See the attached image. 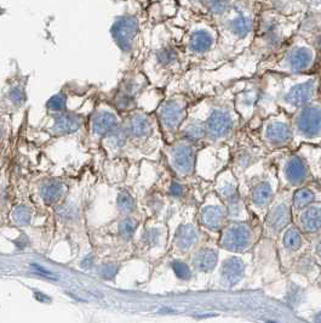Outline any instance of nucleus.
I'll return each mask as SVG.
<instances>
[{
	"label": "nucleus",
	"mask_w": 321,
	"mask_h": 323,
	"mask_svg": "<svg viewBox=\"0 0 321 323\" xmlns=\"http://www.w3.org/2000/svg\"><path fill=\"white\" fill-rule=\"evenodd\" d=\"M69 97H71V92L67 89V86L59 90L57 94L52 95L46 101L45 110L48 114L61 113L65 111H69Z\"/></svg>",
	"instance_id": "nucleus-33"
},
{
	"label": "nucleus",
	"mask_w": 321,
	"mask_h": 323,
	"mask_svg": "<svg viewBox=\"0 0 321 323\" xmlns=\"http://www.w3.org/2000/svg\"><path fill=\"white\" fill-rule=\"evenodd\" d=\"M166 157L169 166L179 179H188L196 173V158L202 145L177 137L171 143H167Z\"/></svg>",
	"instance_id": "nucleus-17"
},
{
	"label": "nucleus",
	"mask_w": 321,
	"mask_h": 323,
	"mask_svg": "<svg viewBox=\"0 0 321 323\" xmlns=\"http://www.w3.org/2000/svg\"><path fill=\"white\" fill-rule=\"evenodd\" d=\"M32 219V211L26 205H19L16 207L12 211V220L13 223L19 225V226H26L31 223Z\"/></svg>",
	"instance_id": "nucleus-35"
},
{
	"label": "nucleus",
	"mask_w": 321,
	"mask_h": 323,
	"mask_svg": "<svg viewBox=\"0 0 321 323\" xmlns=\"http://www.w3.org/2000/svg\"><path fill=\"white\" fill-rule=\"evenodd\" d=\"M213 192L225 203L229 221H251V213L240 191L239 179L234 171L227 167L213 179Z\"/></svg>",
	"instance_id": "nucleus-13"
},
{
	"label": "nucleus",
	"mask_w": 321,
	"mask_h": 323,
	"mask_svg": "<svg viewBox=\"0 0 321 323\" xmlns=\"http://www.w3.org/2000/svg\"><path fill=\"white\" fill-rule=\"evenodd\" d=\"M275 242L280 265L287 272L300 255L309 250L310 245L309 238L293 223L279 235Z\"/></svg>",
	"instance_id": "nucleus-21"
},
{
	"label": "nucleus",
	"mask_w": 321,
	"mask_h": 323,
	"mask_svg": "<svg viewBox=\"0 0 321 323\" xmlns=\"http://www.w3.org/2000/svg\"><path fill=\"white\" fill-rule=\"evenodd\" d=\"M262 87L258 110L255 119L246 128L255 129L260 120L269 114L285 112L293 114L297 110L321 96V79L317 73L309 75H260Z\"/></svg>",
	"instance_id": "nucleus-1"
},
{
	"label": "nucleus",
	"mask_w": 321,
	"mask_h": 323,
	"mask_svg": "<svg viewBox=\"0 0 321 323\" xmlns=\"http://www.w3.org/2000/svg\"><path fill=\"white\" fill-rule=\"evenodd\" d=\"M141 21L135 13H123L110 27V37L123 55L136 53L141 42Z\"/></svg>",
	"instance_id": "nucleus-18"
},
{
	"label": "nucleus",
	"mask_w": 321,
	"mask_h": 323,
	"mask_svg": "<svg viewBox=\"0 0 321 323\" xmlns=\"http://www.w3.org/2000/svg\"><path fill=\"white\" fill-rule=\"evenodd\" d=\"M279 190V181L274 166L263 169L262 173L256 175L250 186L249 204H247L250 213L252 211L257 219L263 220Z\"/></svg>",
	"instance_id": "nucleus-15"
},
{
	"label": "nucleus",
	"mask_w": 321,
	"mask_h": 323,
	"mask_svg": "<svg viewBox=\"0 0 321 323\" xmlns=\"http://www.w3.org/2000/svg\"><path fill=\"white\" fill-rule=\"evenodd\" d=\"M262 8L260 0H228L225 11L213 21L219 33L223 60L234 59L250 48Z\"/></svg>",
	"instance_id": "nucleus-3"
},
{
	"label": "nucleus",
	"mask_w": 321,
	"mask_h": 323,
	"mask_svg": "<svg viewBox=\"0 0 321 323\" xmlns=\"http://www.w3.org/2000/svg\"><path fill=\"white\" fill-rule=\"evenodd\" d=\"M189 13L178 38L189 67H202L223 59L219 52V33L211 19L204 13Z\"/></svg>",
	"instance_id": "nucleus-5"
},
{
	"label": "nucleus",
	"mask_w": 321,
	"mask_h": 323,
	"mask_svg": "<svg viewBox=\"0 0 321 323\" xmlns=\"http://www.w3.org/2000/svg\"><path fill=\"white\" fill-rule=\"evenodd\" d=\"M293 224L306 235L313 237L321 234V201H315L293 214Z\"/></svg>",
	"instance_id": "nucleus-27"
},
{
	"label": "nucleus",
	"mask_w": 321,
	"mask_h": 323,
	"mask_svg": "<svg viewBox=\"0 0 321 323\" xmlns=\"http://www.w3.org/2000/svg\"><path fill=\"white\" fill-rule=\"evenodd\" d=\"M183 9L189 10V11L203 13V5L205 0H178Z\"/></svg>",
	"instance_id": "nucleus-40"
},
{
	"label": "nucleus",
	"mask_w": 321,
	"mask_h": 323,
	"mask_svg": "<svg viewBox=\"0 0 321 323\" xmlns=\"http://www.w3.org/2000/svg\"><path fill=\"white\" fill-rule=\"evenodd\" d=\"M123 125L128 131L130 141L146 143L160 133L153 111L137 109L123 116Z\"/></svg>",
	"instance_id": "nucleus-22"
},
{
	"label": "nucleus",
	"mask_w": 321,
	"mask_h": 323,
	"mask_svg": "<svg viewBox=\"0 0 321 323\" xmlns=\"http://www.w3.org/2000/svg\"><path fill=\"white\" fill-rule=\"evenodd\" d=\"M3 119H5V118L3 116H0V140H2V137L3 135H4V131H5V124Z\"/></svg>",
	"instance_id": "nucleus-44"
},
{
	"label": "nucleus",
	"mask_w": 321,
	"mask_h": 323,
	"mask_svg": "<svg viewBox=\"0 0 321 323\" xmlns=\"http://www.w3.org/2000/svg\"><path fill=\"white\" fill-rule=\"evenodd\" d=\"M138 226V223L132 218H126L124 219L122 223L119 224V234L120 236L125 240H130L133 236Z\"/></svg>",
	"instance_id": "nucleus-36"
},
{
	"label": "nucleus",
	"mask_w": 321,
	"mask_h": 323,
	"mask_svg": "<svg viewBox=\"0 0 321 323\" xmlns=\"http://www.w3.org/2000/svg\"><path fill=\"white\" fill-rule=\"evenodd\" d=\"M229 168L238 176L245 175L250 169L259 164L269 152L260 145L253 133L244 127L230 145Z\"/></svg>",
	"instance_id": "nucleus-12"
},
{
	"label": "nucleus",
	"mask_w": 321,
	"mask_h": 323,
	"mask_svg": "<svg viewBox=\"0 0 321 323\" xmlns=\"http://www.w3.org/2000/svg\"><path fill=\"white\" fill-rule=\"evenodd\" d=\"M28 79L27 76L17 73L6 80L2 99H0V110L5 114L19 112L22 109H25L27 100H28V93H27Z\"/></svg>",
	"instance_id": "nucleus-24"
},
{
	"label": "nucleus",
	"mask_w": 321,
	"mask_h": 323,
	"mask_svg": "<svg viewBox=\"0 0 321 323\" xmlns=\"http://www.w3.org/2000/svg\"><path fill=\"white\" fill-rule=\"evenodd\" d=\"M116 272H118V267H116L115 265L107 264V265H103V266L101 267V270H99V275H101L103 278L110 280V278L114 277V276L116 275Z\"/></svg>",
	"instance_id": "nucleus-41"
},
{
	"label": "nucleus",
	"mask_w": 321,
	"mask_h": 323,
	"mask_svg": "<svg viewBox=\"0 0 321 323\" xmlns=\"http://www.w3.org/2000/svg\"><path fill=\"white\" fill-rule=\"evenodd\" d=\"M193 105L187 94L175 93L164 96L154 110L156 122L160 133L167 143H171L178 137V133L183 123L188 117L189 109Z\"/></svg>",
	"instance_id": "nucleus-8"
},
{
	"label": "nucleus",
	"mask_w": 321,
	"mask_h": 323,
	"mask_svg": "<svg viewBox=\"0 0 321 323\" xmlns=\"http://www.w3.org/2000/svg\"><path fill=\"white\" fill-rule=\"evenodd\" d=\"M320 53L296 33L279 50L257 63L255 76L263 73L279 75H309L315 73Z\"/></svg>",
	"instance_id": "nucleus-6"
},
{
	"label": "nucleus",
	"mask_w": 321,
	"mask_h": 323,
	"mask_svg": "<svg viewBox=\"0 0 321 323\" xmlns=\"http://www.w3.org/2000/svg\"><path fill=\"white\" fill-rule=\"evenodd\" d=\"M63 193V184L57 180H49L45 184H43L40 194L44 200L45 203L51 204L55 203L56 201L59 200V197Z\"/></svg>",
	"instance_id": "nucleus-34"
},
{
	"label": "nucleus",
	"mask_w": 321,
	"mask_h": 323,
	"mask_svg": "<svg viewBox=\"0 0 321 323\" xmlns=\"http://www.w3.org/2000/svg\"><path fill=\"white\" fill-rule=\"evenodd\" d=\"M319 280H320V281H321V275H320V277H319Z\"/></svg>",
	"instance_id": "nucleus-47"
},
{
	"label": "nucleus",
	"mask_w": 321,
	"mask_h": 323,
	"mask_svg": "<svg viewBox=\"0 0 321 323\" xmlns=\"http://www.w3.org/2000/svg\"><path fill=\"white\" fill-rule=\"evenodd\" d=\"M205 236L198 224H183L176 231L175 247L180 253H193L196 248L205 243Z\"/></svg>",
	"instance_id": "nucleus-29"
},
{
	"label": "nucleus",
	"mask_w": 321,
	"mask_h": 323,
	"mask_svg": "<svg viewBox=\"0 0 321 323\" xmlns=\"http://www.w3.org/2000/svg\"><path fill=\"white\" fill-rule=\"evenodd\" d=\"M297 33L321 53V10L304 13Z\"/></svg>",
	"instance_id": "nucleus-30"
},
{
	"label": "nucleus",
	"mask_w": 321,
	"mask_h": 323,
	"mask_svg": "<svg viewBox=\"0 0 321 323\" xmlns=\"http://www.w3.org/2000/svg\"><path fill=\"white\" fill-rule=\"evenodd\" d=\"M277 157L274 162L279 188L285 191H295L302 187L310 180L312 171L306 157L297 150L286 149L277 151Z\"/></svg>",
	"instance_id": "nucleus-11"
},
{
	"label": "nucleus",
	"mask_w": 321,
	"mask_h": 323,
	"mask_svg": "<svg viewBox=\"0 0 321 323\" xmlns=\"http://www.w3.org/2000/svg\"><path fill=\"white\" fill-rule=\"evenodd\" d=\"M123 123V116L113 109L107 101L97 103L88 118V128L90 134L96 139L105 140L116 128Z\"/></svg>",
	"instance_id": "nucleus-23"
},
{
	"label": "nucleus",
	"mask_w": 321,
	"mask_h": 323,
	"mask_svg": "<svg viewBox=\"0 0 321 323\" xmlns=\"http://www.w3.org/2000/svg\"><path fill=\"white\" fill-rule=\"evenodd\" d=\"M319 201L317 200V193L314 188L304 185L302 187L296 188L292 191V211L293 214L297 211L303 209L304 207L309 205L313 202Z\"/></svg>",
	"instance_id": "nucleus-32"
},
{
	"label": "nucleus",
	"mask_w": 321,
	"mask_h": 323,
	"mask_svg": "<svg viewBox=\"0 0 321 323\" xmlns=\"http://www.w3.org/2000/svg\"><path fill=\"white\" fill-rule=\"evenodd\" d=\"M31 267L33 268V270H35L36 272H39V275H42V276H46V277L52 278V280H56L55 275H53L52 272L50 271V270H48V268H45V267L40 266V265H36V264H32V265H31Z\"/></svg>",
	"instance_id": "nucleus-43"
},
{
	"label": "nucleus",
	"mask_w": 321,
	"mask_h": 323,
	"mask_svg": "<svg viewBox=\"0 0 321 323\" xmlns=\"http://www.w3.org/2000/svg\"><path fill=\"white\" fill-rule=\"evenodd\" d=\"M186 188L182 184L178 183V181H173V183L170 185V194L173 197H182L185 194Z\"/></svg>",
	"instance_id": "nucleus-42"
},
{
	"label": "nucleus",
	"mask_w": 321,
	"mask_h": 323,
	"mask_svg": "<svg viewBox=\"0 0 321 323\" xmlns=\"http://www.w3.org/2000/svg\"><path fill=\"white\" fill-rule=\"evenodd\" d=\"M171 265H172L173 272H175L177 277L180 278V280L188 281L193 277V268L190 265L186 264V262H183L180 260L173 261Z\"/></svg>",
	"instance_id": "nucleus-37"
},
{
	"label": "nucleus",
	"mask_w": 321,
	"mask_h": 323,
	"mask_svg": "<svg viewBox=\"0 0 321 323\" xmlns=\"http://www.w3.org/2000/svg\"><path fill=\"white\" fill-rule=\"evenodd\" d=\"M135 205H136L135 198H133L128 191H123V192L119 193L118 207L123 213H130V211H132L135 209Z\"/></svg>",
	"instance_id": "nucleus-38"
},
{
	"label": "nucleus",
	"mask_w": 321,
	"mask_h": 323,
	"mask_svg": "<svg viewBox=\"0 0 321 323\" xmlns=\"http://www.w3.org/2000/svg\"><path fill=\"white\" fill-rule=\"evenodd\" d=\"M292 223V191L279 190L262 220V237L275 241Z\"/></svg>",
	"instance_id": "nucleus-16"
},
{
	"label": "nucleus",
	"mask_w": 321,
	"mask_h": 323,
	"mask_svg": "<svg viewBox=\"0 0 321 323\" xmlns=\"http://www.w3.org/2000/svg\"><path fill=\"white\" fill-rule=\"evenodd\" d=\"M251 131L268 152L291 149L292 145L291 116L283 111L264 117L255 129Z\"/></svg>",
	"instance_id": "nucleus-10"
},
{
	"label": "nucleus",
	"mask_w": 321,
	"mask_h": 323,
	"mask_svg": "<svg viewBox=\"0 0 321 323\" xmlns=\"http://www.w3.org/2000/svg\"><path fill=\"white\" fill-rule=\"evenodd\" d=\"M246 254H232L218 262V284L222 288H233L242 283L247 272ZM216 268V270H217Z\"/></svg>",
	"instance_id": "nucleus-26"
},
{
	"label": "nucleus",
	"mask_w": 321,
	"mask_h": 323,
	"mask_svg": "<svg viewBox=\"0 0 321 323\" xmlns=\"http://www.w3.org/2000/svg\"><path fill=\"white\" fill-rule=\"evenodd\" d=\"M317 75L320 76V79H321V53H320V57H319V62H317V67H316V72Z\"/></svg>",
	"instance_id": "nucleus-45"
},
{
	"label": "nucleus",
	"mask_w": 321,
	"mask_h": 323,
	"mask_svg": "<svg viewBox=\"0 0 321 323\" xmlns=\"http://www.w3.org/2000/svg\"><path fill=\"white\" fill-rule=\"evenodd\" d=\"M233 94L234 86L217 95L200 99L190 106L189 114L199 119L204 127V146H230L244 128L234 107Z\"/></svg>",
	"instance_id": "nucleus-2"
},
{
	"label": "nucleus",
	"mask_w": 321,
	"mask_h": 323,
	"mask_svg": "<svg viewBox=\"0 0 321 323\" xmlns=\"http://www.w3.org/2000/svg\"><path fill=\"white\" fill-rule=\"evenodd\" d=\"M262 80L259 76L245 79L242 84L234 85L233 102L242 119L243 127H247L255 119L260 99Z\"/></svg>",
	"instance_id": "nucleus-20"
},
{
	"label": "nucleus",
	"mask_w": 321,
	"mask_h": 323,
	"mask_svg": "<svg viewBox=\"0 0 321 323\" xmlns=\"http://www.w3.org/2000/svg\"><path fill=\"white\" fill-rule=\"evenodd\" d=\"M219 262V247L204 243L196 248L190 258V266L195 272L203 275L212 274L216 271Z\"/></svg>",
	"instance_id": "nucleus-28"
},
{
	"label": "nucleus",
	"mask_w": 321,
	"mask_h": 323,
	"mask_svg": "<svg viewBox=\"0 0 321 323\" xmlns=\"http://www.w3.org/2000/svg\"><path fill=\"white\" fill-rule=\"evenodd\" d=\"M227 207L215 192L207 193L200 205L196 223L206 236L218 238L220 231L228 224Z\"/></svg>",
	"instance_id": "nucleus-19"
},
{
	"label": "nucleus",
	"mask_w": 321,
	"mask_h": 323,
	"mask_svg": "<svg viewBox=\"0 0 321 323\" xmlns=\"http://www.w3.org/2000/svg\"><path fill=\"white\" fill-rule=\"evenodd\" d=\"M90 113H84L76 110L65 111L61 113L46 114L50 124L48 130L55 136H69L79 133L88 124Z\"/></svg>",
	"instance_id": "nucleus-25"
},
{
	"label": "nucleus",
	"mask_w": 321,
	"mask_h": 323,
	"mask_svg": "<svg viewBox=\"0 0 321 323\" xmlns=\"http://www.w3.org/2000/svg\"><path fill=\"white\" fill-rule=\"evenodd\" d=\"M309 242H310L309 252L312 253L314 259H315L316 262L321 267V234L316 235V236H313V238L309 240Z\"/></svg>",
	"instance_id": "nucleus-39"
},
{
	"label": "nucleus",
	"mask_w": 321,
	"mask_h": 323,
	"mask_svg": "<svg viewBox=\"0 0 321 323\" xmlns=\"http://www.w3.org/2000/svg\"><path fill=\"white\" fill-rule=\"evenodd\" d=\"M314 323H321V310L314 316Z\"/></svg>",
	"instance_id": "nucleus-46"
},
{
	"label": "nucleus",
	"mask_w": 321,
	"mask_h": 323,
	"mask_svg": "<svg viewBox=\"0 0 321 323\" xmlns=\"http://www.w3.org/2000/svg\"><path fill=\"white\" fill-rule=\"evenodd\" d=\"M262 237V225L251 221H228L217 238L219 249L232 254H249Z\"/></svg>",
	"instance_id": "nucleus-14"
},
{
	"label": "nucleus",
	"mask_w": 321,
	"mask_h": 323,
	"mask_svg": "<svg viewBox=\"0 0 321 323\" xmlns=\"http://www.w3.org/2000/svg\"><path fill=\"white\" fill-rule=\"evenodd\" d=\"M150 70L159 80L169 82L173 77L189 68L178 38L167 33L147 57Z\"/></svg>",
	"instance_id": "nucleus-7"
},
{
	"label": "nucleus",
	"mask_w": 321,
	"mask_h": 323,
	"mask_svg": "<svg viewBox=\"0 0 321 323\" xmlns=\"http://www.w3.org/2000/svg\"><path fill=\"white\" fill-rule=\"evenodd\" d=\"M304 13L286 15L272 6L260 9L257 19L255 38L249 48L257 63L279 50L298 32Z\"/></svg>",
	"instance_id": "nucleus-4"
},
{
	"label": "nucleus",
	"mask_w": 321,
	"mask_h": 323,
	"mask_svg": "<svg viewBox=\"0 0 321 323\" xmlns=\"http://www.w3.org/2000/svg\"><path fill=\"white\" fill-rule=\"evenodd\" d=\"M291 150L321 145V96L291 114Z\"/></svg>",
	"instance_id": "nucleus-9"
},
{
	"label": "nucleus",
	"mask_w": 321,
	"mask_h": 323,
	"mask_svg": "<svg viewBox=\"0 0 321 323\" xmlns=\"http://www.w3.org/2000/svg\"><path fill=\"white\" fill-rule=\"evenodd\" d=\"M289 272H293L295 275H298L308 281H316L319 280L321 275V267L308 250L293 262Z\"/></svg>",
	"instance_id": "nucleus-31"
}]
</instances>
